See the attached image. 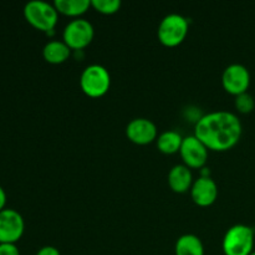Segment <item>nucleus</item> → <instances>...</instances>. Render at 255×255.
<instances>
[{
  "label": "nucleus",
  "mask_w": 255,
  "mask_h": 255,
  "mask_svg": "<svg viewBox=\"0 0 255 255\" xmlns=\"http://www.w3.org/2000/svg\"><path fill=\"white\" fill-rule=\"evenodd\" d=\"M224 255H251L254 252V231L246 224H236L224 234Z\"/></svg>",
  "instance_id": "nucleus-4"
},
{
  "label": "nucleus",
  "mask_w": 255,
  "mask_h": 255,
  "mask_svg": "<svg viewBox=\"0 0 255 255\" xmlns=\"http://www.w3.org/2000/svg\"><path fill=\"white\" fill-rule=\"evenodd\" d=\"M5 204H6V193H5L4 188L0 186V211L5 208Z\"/></svg>",
  "instance_id": "nucleus-21"
},
{
  "label": "nucleus",
  "mask_w": 255,
  "mask_h": 255,
  "mask_svg": "<svg viewBox=\"0 0 255 255\" xmlns=\"http://www.w3.org/2000/svg\"><path fill=\"white\" fill-rule=\"evenodd\" d=\"M234 106H236L237 111L239 114L248 115L251 112H253V110L255 109V100L249 92H246V94H242L236 97V100H234Z\"/></svg>",
  "instance_id": "nucleus-18"
},
{
  "label": "nucleus",
  "mask_w": 255,
  "mask_h": 255,
  "mask_svg": "<svg viewBox=\"0 0 255 255\" xmlns=\"http://www.w3.org/2000/svg\"><path fill=\"white\" fill-rule=\"evenodd\" d=\"M168 186L174 193L183 194L191 191L193 186V174L191 168L182 164H176L168 172Z\"/></svg>",
  "instance_id": "nucleus-12"
},
{
  "label": "nucleus",
  "mask_w": 255,
  "mask_h": 255,
  "mask_svg": "<svg viewBox=\"0 0 255 255\" xmlns=\"http://www.w3.org/2000/svg\"><path fill=\"white\" fill-rule=\"evenodd\" d=\"M25 222L21 214L11 208L0 211V243H15L22 237Z\"/></svg>",
  "instance_id": "nucleus-9"
},
{
  "label": "nucleus",
  "mask_w": 255,
  "mask_h": 255,
  "mask_svg": "<svg viewBox=\"0 0 255 255\" xmlns=\"http://www.w3.org/2000/svg\"><path fill=\"white\" fill-rule=\"evenodd\" d=\"M243 134V125L236 114L214 111L199 117L194 126V136L209 151L226 152L238 144Z\"/></svg>",
  "instance_id": "nucleus-1"
},
{
  "label": "nucleus",
  "mask_w": 255,
  "mask_h": 255,
  "mask_svg": "<svg viewBox=\"0 0 255 255\" xmlns=\"http://www.w3.org/2000/svg\"><path fill=\"white\" fill-rule=\"evenodd\" d=\"M189 192L192 201L202 208L211 207L218 198V186L211 176H201L196 179Z\"/></svg>",
  "instance_id": "nucleus-11"
},
{
  "label": "nucleus",
  "mask_w": 255,
  "mask_h": 255,
  "mask_svg": "<svg viewBox=\"0 0 255 255\" xmlns=\"http://www.w3.org/2000/svg\"><path fill=\"white\" fill-rule=\"evenodd\" d=\"M36 255H61V254H60L59 249L55 248V247L45 246L37 251Z\"/></svg>",
  "instance_id": "nucleus-20"
},
{
  "label": "nucleus",
  "mask_w": 255,
  "mask_h": 255,
  "mask_svg": "<svg viewBox=\"0 0 255 255\" xmlns=\"http://www.w3.org/2000/svg\"><path fill=\"white\" fill-rule=\"evenodd\" d=\"M72 54V50L65 44L64 41L59 40H51L46 42L42 49V56L46 62L51 65H60L66 62Z\"/></svg>",
  "instance_id": "nucleus-13"
},
{
  "label": "nucleus",
  "mask_w": 255,
  "mask_h": 255,
  "mask_svg": "<svg viewBox=\"0 0 255 255\" xmlns=\"http://www.w3.org/2000/svg\"><path fill=\"white\" fill-rule=\"evenodd\" d=\"M126 136L132 143L146 146L156 141L158 137V129L153 121L144 117H138L128 122L126 127Z\"/></svg>",
  "instance_id": "nucleus-10"
},
{
  "label": "nucleus",
  "mask_w": 255,
  "mask_h": 255,
  "mask_svg": "<svg viewBox=\"0 0 255 255\" xmlns=\"http://www.w3.org/2000/svg\"><path fill=\"white\" fill-rule=\"evenodd\" d=\"M222 85L226 92L236 97L246 94L251 86V72L244 65L231 64L222 74Z\"/></svg>",
  "instance_id": "nucleus-7"
},
{
  "label": "nucleus",
  "mask_w": 255,
  "mask_h": 255,
  "mask_svg": "<svg viewBox=\"0 0 255 255\" xmlns=\"http://www.w3.org/2000/svg\"><path fill=\"white\" fill-rule=\"evenodd\" d=\"M24 16L26 21L35 29L50 35L54 32L59 21V12L54 4L42 0H32L25 4Z\"/></svg>",
  "instance_id": "nucleus-2"
},
{
  "label": "nucleus",
  "mask_w": 255,
  "mask_h": 255,
  "mask_svg": "<svg viewBox=\"0 0 255 255\" xmlns=\"http://www.w3.org/2000/svg\"><path fill=\"white\" fill-rule=\"evenodd\" d=\"M183 137L177 131H164L156 139L157 148L163 154L179 153Z\"/></svg>",
  "instance_id": "nucleus-16"
},
{
  "label": "nucleus",
  "mask_w": 255,
  "mask_h": 255,
  "mask_svg": "<svg viewBox=\"0 0 255 255\" xmlns=\"http://www.w3.org/2000/svg\"><path fill=\"white\" fill-rule=\"evenodd\" d=\"M179 154H181L184 166L191 169H201L204 168L207 161H208L209 149L207 148L203 142L199 141L194 134H192V136L183 137Z\"/></svg>",
  "instance_id": "nucleus-8"
},
{
  "label": "nucleus",
  "mask_w": 255,
  "mask_h": 255,
  "mask_svg": "<svg viewBox=\"0 0 255 255\" xmlns=\"http://www.w3.org/2000/svg\"><path fill=\"white\" fill-rule=\"evenodd\" d=\"M121 5L120 0H91V7L104 15L116 14L121 9Z\"/></svg>",
  "instance_id": "nucleus-17"
},
{
  "label": "nucleus",
  "mask_w": 255,
  "mask_h": 255,
  "mask_svg": "<svg viewBox=\"0 0 255 255\" xmlns=\"http://www.w3.org/2000/svg\"><path fill=\"white\" fill-rule=\"evenodd\" d=\"M111 86V75L109 70L99 64L85 67L80 76V87L86 96L100 99L109 92Z\"/></svg>",
  "instance_id": "nucleus-3"
},
{
  "label": "nucleus",
  "mask_w": 255,
  "mask_h": 255,
  "mask_svg": "<svg viewBox=\"0 0 255 255\" xmlns=\"http://www.w3.org/2000/svg\"><path fill=\"white\" fill-rule=\"evenodd\" d=\"M189 22L181 14H168L161 20L157 30L159 42L166 47H176L186 40Z\"/></svg>",
  "instance_id": "nucleus-5"
},
{
  "label": "nucleus",
  "mask_w": 255,
  "mask_h": 255,
  "mask_svg": "<svg viewBox=\"0 0 255 255\" xmlns=\"http://www.w3.org/2000/svg\"><path fill=\"white\" fill-rule=\"evenodd\" d=\"M251 255H255V251H254V252H253V253H252Z\"/></svg>",
  "instance_id": "nucleus-22"
},
{
  "label": "nucleus",
  "mask_w": 255,
  "mask_h": 255,
  "mask_svg": "<svg viewBox=\"0 0 255 255\" xmlns=\"http://www.w3.org/2000/svg\"><path fill=\"white\" fill-rule=\"evenodd\" d=\"M176 255H204V246L199 237L194 234H183L174 246Z\"/></svg>",
  "instance_id": "nucleus-15"
},
{
  "label": "nucleus",
  "mask_w": 255,
  "mask_h": 255,
  "mask_svg": "<svg viewBox=\"0 0 255 255\" xmlns=\"http://www.w3.org/2000/svg\"><path fill=\"white\" fill-rule=\"evenodd\" d=\"M95 29L89 20L84 17L74 19L65 26L62 32V41L72 51H82L92 42Z\"/></svg>",
  "instance_id": "nucleus-6"
},
{
  "label": "nucleus",
  "mask_w": 255,
  "mask_h": 255,
  "mask_svg": "<svg viewBox=\"0 0 255 255\" xmlns=\"http://www.w3.org/2000/svg\"><path fill=\"white\" fill-rule=\"evenodd\" d=\"M54 6L59 14L79 19L91 7V0H55Z\"/></svg>",
  "instance_id": "nucleus-14"
},
{
  "label": "nucleus",
  "mask_w": 255,
  "mask_h": 255,
  "mask_svg": "<svg viewBox=\"0 0 255 255\" xmlns=\"http://www.w3.org/2000/svg\"><path fill=\"white\" fill-rule=\"evenodd\" d=\"M0 255H20L15 243H0Z\"/></svg>",
  "instance_id": "nucleus-19"
}]
</instances>
